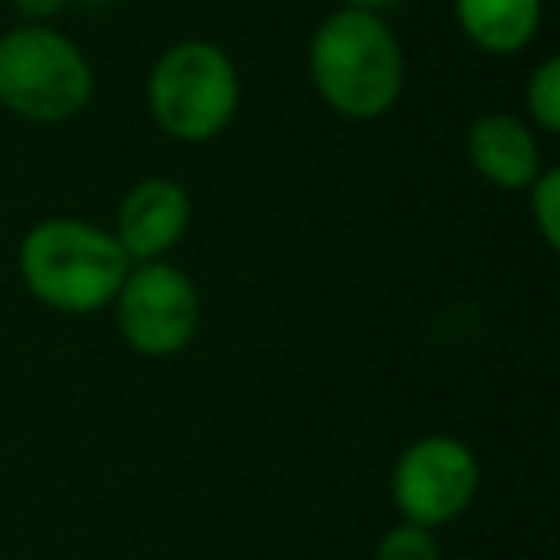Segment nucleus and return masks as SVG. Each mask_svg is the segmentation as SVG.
Here are the masks:
<instances>
[{
	"instance_id": "f257e3e1",
	"label": "nucleus",
	"mask_w": 560,
	"mask_h": 560,
	"mask_svg": "<svg viewBox=\"0 0 560 560\" xmlns=\"http://www.w3.org/2000/svg\"><path fill=\"white\" fill-rule=\"evenodd\" d=\"M319 96L346 119H381L404 96L407 62L388 20L373 12L338 9L319 24L307 50Z\"/></svg>"
},
{
	"instance_id": "f03ea898",
	"label": "nucleus",
	"mask_w": 560,
	"mask_h": 560,
	"mask_svg": "<svg viewBox=\"0 0 560 560\" xmlns=\"http://www.w3.org/2000/svg\"><path fill=\"white\" fill-rule=\"evenodd\" d=\"M131 272L116 234L89 219L50 215L20 242V277L39 304L66 315H93L112 307Z\"/></svg>"
},
{
	"instance_id": "7ed1b4c3",
	"label": "nucleus",
	"mask_w": 560,
	"mask_h": 560,
	"mask_svg": "<svg viewBox=\"0 0 560 560\" xmlns=\"http://www.w3.org/2000/svg\"><path fill=\"white\" fill-rule=\"evenodd\" d=\"M93 66L78 43L50 24H20L0 35V108L27 124H70L93 101Z\"/></svg>"
},
{
	"instance_id": "20e7f679",
	"label": "nucleus",
	"mask_w": 560,
	"mask_h": 560,
	"mask_svg": "<svg viewBox=\"0 0 560 560\" xmlns=\"http://www.w3.org/2000/svg\"><path fill=\"white\" fill-rule=\"evenodd\" d=\"M242 81L231 55L208 39L173 43L147 78L150 119L177 142H211L234 124Z\"/></svg>"
},
{
	"instance_id": "39448f33",
	"label": "nucleus",
	"mask_w": 560,
	"mask_h": 560,
	"mask_svg": "<svg viewBox=\"0 0 560 560\" xmlns=\"http://www.w3.org/2000/svg\"><path fill=\"white\" fill-rule=\"evenodd\" d=\"M116 327L142 358H173L188 350L200 330V292L192 277L170 261H142L119 284Z\"/></svg>"
},
{
	"instance_id": "423d86ee",
	"label": "nucleus",
	"mask_w": 560,
	"mask_h": 560,
	"mask_svg": "<svg viewBox=\"0 0 560 560\" xmlns=\"http://www.w3.org/2000/svg\"><path fill=\"white\" fill-rule=\"evenodd\" d=\"M480 488V465L465 442L450 434H427L399 453L392 468V503L415 526H445L472 506Z\"/></svg>"
},
{
	"instance_id": "0eeeda50",
	"label": "nucleus",
	"mask_w": 560,
	"mask_h": 560,
	"mask_svg": "<svg viewBox=\"0 0 560 560\" xmlns=\"http://www.w3.org/2000/svg\"><path fill=\"white\" fill-rule=\"evenodd\" d=\"M192 223V200L185 185L173 177H147L127 188L116 211V242L124 246L127 261H165L170 249L180 246Z\"/></svg>"
},
{
	"instance_id": "6e6552de",
	"label": "nucleus",
	"mask_w": 560,
	"mask_h": 560,
	"mask_svg": "<svg viewBox=\"0 0 560 560\" xmlns=\"http://www.w3.org/2000/svg\"><path fill=\"white\" fill-rule=\"evenodd\" d=\"M468 162L488 185L526 192L541 173V147L518 116L488 112L468 127Z\"/></svg>"
},
{
	"instance_id": "1a4fd4ad",
	"label": "nucleus",
	"mask_w": 560,
	"mask_h": 560,
	"mask_svg": "<svg viewBox=\"0 0 560 560\" xmlns=\"http://www.w3.org/2000/svg\"><path fill=\"white\" fill-rule=\"evenodd\" d=\"M545 0H453V16L472 47L488 55H518L541 27Z\"/></svg>"
},
{
	"instance_id": "9d476101",
	"label": "nucleus",
	"mask_w": 560,
	"mask_h": 560,
	"mask_svg": "<svg viewBox=\"0 0 560 560\" xmlns=\"http://www.w3.org/2000/svg\"><path fill=\"white\" fill-rule=\"evenodd\" d=\"M526 108L541 131L557 135L560 131V62L557 58H545L534 73H529L526 85Z\"/></svg>"
},
{
	"instance_id": "9b49d317",
	"label": "nucleus",
	"mask_w": 560,
	"mask_h": 560,
	"mask_svg": "<svg viewBox=\"0 0 560 560\" xmlns=\"http://www.w3.org/2000/svg\"><path fill=\"white\" fill-rule=\"evenodd\" d=\"M376 560H442L438 534L415 522H399L376 545Z\"/></svg>"
},
{
	"instance_id": "f8f14e48",
	"label": "nucleus",
	"mask_w": 560,
	"mask_h": 560,
	"mask_svg": "<svg viewBox=\"0 0 560 560\" xmlns=\"http://www.w3.org/2000/svg\"><path fill=\"white\" fill-rule=\"evenodd\" d=\"M529 192V211H534V226L541 234L545 246H560V170H541L534 177Z\"/></svg>"
},
{
	"instance_id": "ddd939ff",
	"label": "nucleus",
	"mask_w": 560,
	"mask_h": 560,
	"mask_svg": "<svg viewBox=\"0 0 560 560\" xmlns=\"http://www.w3.org/2000/svg\"><path fill=\"white\" fill-rule=\"evenodd\" d=\"M12 4H16V12L24 16V24H47L58 12L70 9L73 0H12Z\"/></svg>"
},
{
	"instance_id": "4468645a",
	"label": "nucleus",
	"mask_w": 560,
	"mask_h": 560,
	"mask_svg": "<svg viewBox=\"0 0 560 560\" xmlns=\"http://www.w3.org/2000/svg\"><path fill=\"white\" fill-rule=\"evenodd\" d=\"M404 0H346L342 9H358V12H373V16H384V12L399 9Z\"/></svg>"
},
{
	"instance_id": "2eb2a0df",
	"label": "nucleus",
	"mask_w": 560,
	"mask_h": 560,
	"mask_svg": "<svg viewBox=\"0 0 560 560\" xmlns=\"http://www.w3.org/2000/svg\"><path fill=\"white\" fill-rule=\"evenodd\" d=\"M73 4H85V9H104V4H112V0H73Z\"/></svg>"
}]
</instances>
